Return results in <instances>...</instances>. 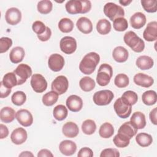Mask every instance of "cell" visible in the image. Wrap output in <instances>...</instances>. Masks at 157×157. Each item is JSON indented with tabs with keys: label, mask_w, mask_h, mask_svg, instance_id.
Instances as JSON below:
<instances>
[{
	"label": "cell",
	"mask_w": 157,
	"mask_h": 157,
	"mask_svg": "<svg viewBox=\"0 0 157 157\" xmlns=\"http://www.w3.org/2000/svg\"><path fill=\"white\" fill-rule=\"evenodd\" d=\"M6 22L10 25H17L21 20V13L16 7H11L7 10L5 14Z\"/></svg>",
	"instance_id": "obj_13"
},
{
	"label": "cell",
	"mask_w": 157,
	"mask_h": 157,
	"mask_svg": "<svg viewBox=\"0 0 157 157\" xmlns=\"http://www.w3.org/2000/svg\"><path fill=\"white\" fill-rule=\"evenodd\" d=\"M123 40L125 44L135 52L140 53L144 50V41L134 31H129L126 32L124 35Z\"/></svg>",
	"instance_id": "obj_2"
},
{
	"label": "cell",
	"mask_w": 157,
	"mask_h": 157,
	"mask_svg": "<svg viewBox=\"0 0 157 157\" xmlns=\"http://www.w3.org/2000/svg\"><path fill=\"white\" fill-rule=\"evenodd\" d=\"M30 83L33 90L38 93L44 92L47 88V82L45 78L40 74H33Z\"/></svg>",
	"instance_id": "obj_9"
},
{
	"label": "cell",
	"mask_w": 157,
	"mask_h": 157,
	"mask_svg": "<svg viewBox=\"0 0 157 157\" xmlns=\"http://www.w3.org/2000/svg\"><path fill=\"white\" fill-rule=\"evenodd\" d=\"M96 129V124L93 120L88 119L85 120L82 124V130L86 135L93 134Z\"/></svg>",
	"instance_id": "obj_38"
},
{
	"label": "cell",
	"mask_w": 157,
	"mask_h": 157,
	"mask_svg": "<svg viewBox=\"0 0 157 157\" xmlns=\"http://www.w3.org/2000/svg\"><path fill=\"white\" fill-rule=\"evenodd\" d=\"M15 118L18 123L24 127H28L33 123L31 113L26 109H20L16 112Z\"/></svg>",
	"instance_id": "obj_12"
},
{
	"label": "cell",
	"mask_w": 157,
	"mask_h": 157,
	"mask_svg": "<svg viewBox=\"0 0 157 157\" xmlns=\"http://www.w3.org/2000/svg\"><path fill=\"white\" fill-rule=\"evenodd\" d=\"M11 100L13 104L18 106H20L22 105L26 102V95L23 91H17L12 95Z\"/></svg>",
	"instance_id": "obj_41"
},
{
	"label": "cell",
	"mask_w": 157,
	"mask_h": 157,
	"mask_svg": "<svg viewBox=\"0 0 157 157\" xmlns=\"http://www.w3.org/2000/svg\"><path fill=\"white\" fill-rule=\"evenodd\" d=\"M58 28L63 33H70L74 28V23L68 18H63L58 23Z\"/></svg>",
	"instance_id": "obj_36"
},
{
	"label": "cell",
	"mask_w": 157,
	"mask_h": 157,
	"mask_svg": "<svg viewBox=\"0 0 157 157\" xmlns=\"http://www.w3.org/2000/svg\"><path fill=\"white\" fill-rule=\"evenodd\" d=\"M11 93V88H9L4 86L2 82H0V97L4 98L7 97Z\"/></svg>",
	"instance_id": "obj_50"
},
{
	"label": "cell",
	"mask_w": 157,
	"mask_h": 157,
	"mask_svg": "<svg viewBox=\"0 0 157 157\" xmlns=\"http://www.w3.org/2000/svg\"><path fill=\"white\" fill-rule=\"evenodd\" d=\"M101 157H119L120 153L116 148H105L103 150L100 155Z\"/></svg>",
	"instance_id": "obj_48"
},
{
	"label": "cell",
	"mask_w": 157,
	"mask_h": 157,
	"mask_svg": "<svg viewBox=\"0 0 157 157\" xmlns=\"http://www.w3.org/2000/svg\"><path fill=\"white\" fill-rule=\"evenodd\" d=\"M77 156L78 157H92L93 156V152L91 148L83 147L79 150Z\"/></svg>",
	"instance_id": "obj_49"
},
{
	"label": "cell",
	"mask_w": 157,
	"mask_h": 157,
	"mask_svg": "<svg viewBox=\"0 0 157 157\" xmlns=\"http://www.w3.org/2000/svg\"><path fill=\"white\" fill-rule=\"evenodd\" d=\"M25 52L24 49L21 47H13L9 54V58L12 63L17 64L21 62L25 57Z\"/></svg>",
	"instance_id": "obj_27"
},
{
	"label": "cell",
	"mask_w": 157,
	"mask_h": 157,
	"mask_svg": "<svg viewBox=\"0 0 157 157\" xmlns=\"http://www.w3.org/2000/svg\"><path fill=\"white\" fill-rule=\"evenodd\" d=\"M68 114L67 108L62 104H59L55 107L53 110V115L54 118L58 121H62L64 120Z\"/></svg>",
	"instance_id": "obj_34"
},
{
	"label": "cell",
	"mask_w": 157,
	"mask_h": 157,
	"mask_svg": "<svg viewBox=\"0 0 157 157\" xmlns=\"http://www.w3.org/2000/svg\"><path fill=\"white\" fill-rule=\"evenodd\" d=\"M104 13L110 20L120 17H123L124 15V9L120 6L113 2H107L104 6Z\"/></svg>",
	"instance_id": "obj_5"
},
{
	"label": "cell",
	"mask_w": 157,
	"mask_h": 157,
	"mask_svg": "<svg viewBox=\"0 0 157 157\" xmlns=\"http://www.w3.org/2000/svg\"><path fill=\"white\" fill-rule=\"evenodd\" d=\"M17 78V85L23 84L32 75V69L26 64H20L13 71Z\"/></svg>",
	"instance_id": "obj_7"
},
{
	"label": "cell",
	"mask_w": 157,
	"mask_h": 157,
	"mask_svg": "<svg viewBox=\"0 0 157 157\" xmlns=\"http://www.w3.org/2000/svg\"><path fill=\"white\" fill-rule=\"evenodd\" d=\"M129 83V77L124 74H118L114 79V83L118 88H125Z\"/></svg>",
	"instance_id": "obj_43"
},
{
	"label": "cell",
	"mask_w": 157,
	"mask_h": 157,
	"mask_svg": "<svg viewBox=\"0 0 157 157\" xmlns=\"http://www.w3.org/2000/svg\"><path fill=\"white\" fill-rule=\"evenodd\" d=\"M38 157H53V155L47 149H42L37 153Z\"/></svg>",
	"instance_id": "obj_54"
},
{
	"label": "cell",
	"mask_w": 157,
	"mask_h": 157,
	"mask_svg": "<svg viewBox=\"0 0 157 157\" xmlns=\"http://www.w3.org/2000/svg\"><path fill=\"white\" fill-rule=\"evenodd\" d=\"M60 152L66 156L74 155L77 150V145L75 142L69 140H64L60 142L59 145Z\"/></svg>",
	"instance_id": "obj_17"
},
{
	"label": "cell",
	"mask_w": 157,
	"mask_h": 157,
	"mask_svg": "<svg viewBox=\"0 0 157 157\" xmlns=\"http://www.w3.org/2000/svg\"><path fill=\"white\" fill-rule=\"evenodd\" d=\"M112 26L110 21L105 18L99 20L96 24L97 31L102 35H106L111 31Z\"/></svg>",
	"instance_id": "obj_29"
},
{
	"label": "cell",
	"mask_w": 157,
	"mask_h": 157,
	"mask_svg": "<svg viewBox=\"0 0 157 157\" xmlns=\"http://www.w3.org/2000/svg\"><path fill=\"white\" fill-rule=\"evenodd\" d=\"M78 29L83 34H89L93 30V24L91 20L85 17H80L76 23Z\"/></svg>",
	"instance_id": "obj_22"
},
{
	"label": "cell",
	"mask_w": 157,
	"mask_h": 157,
	"mask_svg": "<svg viewBox=\"0 0 157 157\" xmlns=\"http://www.w3.org/2000/svg\"><path fill=\"white\" fill-rule=\"evenodd\" d=\"M137 130L138 129L132 125L131 121H127L120 126L118 129V133L124 135L131 139L136 136L137 132Z\"/></svg>",
	"instance_id": "obj_23"
},
{
	"label": "cell",
	"mask_w": 157,
	"mask_h": 157,
	"mask_svg": "<svg viewBox=\"0 0 157 157\" xmlns=\"http://www.w3.org/2000/svg\"><path fill=\"white\" fill-rule=\"evenodd\" d=\"M128 50L122 46L115 47L112 52V56L114 60L118 63L125 62L128 58Z\"/></svg>",
	"instance_id": "obj_24"
},
{
	"label": "cell",
	"mask_w": 157,
	"mask_h": 157,
	"mask_svg": "<svg viewBox=\"0 0 157 157\" xmlns=\"http://www.w3.org/2000/svg\"><path fill=\"white\" fill-rule=\"evenodd\" d=\"M15 110L10 107H4L0 111L1 120L6 123H9L13 121L15 117Z\"/></svg>",
	"instance_id": "obj_28"
},
{
	"label": "cell",
	"mask_w": 157,
	"mask_h": 157,
	"mask_svg": "<svg viewBox=\"0 0 157 157\" xmlns=\"http://www.w3.org/2000/svg\"><path fill=\"white\" fill-rule=\"evenodd\" d=\"M100 61V56L96 52H90L84 56L80 63V71L86 75L92 74Z\"/></svg>",
	"instance_id": "obj_1"
},
{
	"label": "cell",
	"mask_w": 157,
	"mask_h": 157,
	"mask_svg": "<svg viewBox=\"0 0 157 157\" xmlns=\"http://www.w3.org/2000/svg\"><path fill=\"white\" fill-rule=\"evenodd\" d=\"M66 10L69 14L82 13V3L81 0H70L65 5Z\"/></svg>",
	"instance_id": "obj_25"
},
{
	"label": "cell",
	"mask_w": 157,
	"mask_h": 157,
	"mask_svg": "<svg viewBox=\"0 0 157 157\" xmlns=\"http://www.w3.org/2000/svg\"><path fill=\"white\" fill-rule=\"evenodd\" d=\"M147 18L145 15L140 12H136L130 18V23L134 29H140L146 23Z\"/></svg>",
	"instance_id": "obj_20"
},
{
	"label": "cell",
	"mask_w": 157,
	"mask_h": 157,
	"mask_svg": "<svg viewBox=\"0 0 157 157\" xmlns=\"http://www.w3.org/2000/svg\"><path fill=\"white\" fill-rule=\"evenodd\" d=\"M0 139H2L7 137L9 135V129L6 126L3 124H0Z\"/></svg>",
	"instance_id": "obj_53"
},
{
	"label": "cell",
	"mask_w": 157,
	"mask_h": 157,
	"mask_svg": "<svg viewBox=\"0 0 157 157\" xmlns=\"http://www.w3.org/2000/svg\"><path fill=\"white\" fill-rule=\"evenodd\" d=\"M37 36L38 39L40 40H41L42 42H45V41H47L48 40H49V39L50 38V37L52 36V31L48 26H47L46 30L43 34H42L40 35H37Z\"/></svg>",
	"instance_id": "obj_51"
},
{
	"label": "cell",
	"mask_w": 157,
	"mask_h": 157,
	"mask_svg": "<svg viewBox=\"0 0 157 157\" xmlns=\"http://www.w3.org/2000/svg\"><path fill=\"white\" fill-rule=\"evenodd\" d=\"M113 26L117 31H124L128 28V21L124 17H120L113 21Z\"/></svg>",
	"instance_id": "obj_42"
},
{
	"label": "cell",
	"mask_w": 157,
	"mask_h": 157,
	"mask_svg": "<svg viewBox=\"0 0 157 157\" xmlns=\"http://www.w3.org/2000/svg\"><path fill=\"white\" fill-rule=\"evenodd\" d=\"M131 2H132V1H127V0H125V1H119V2L122 6H128Z\"/></svg>",
	"instance_id": "obj_57"
},
{
	"label": "cell",
	"mask_w": 157,
	"mask_h": 157,
	"mask_svg": "<svg viewBox=\"0 0 157 157\" xmlns=\"http://www.w3.org/2000/svg\"><path fill=\"white\" fill-rule=\"evenodd\" d=\"M114 133V128L112 124L108 122L104 123L99 129V136L104 139L110 138Z\"/></svg>",
	"instance_id": "obj_32"
},
{
	"label": "cell",
	"mask_w": 157,
	"mask_h": 157,
	"mask_svg": "<svg viewBox=\"0 0 157 157\" xmlns=\"http://www.w3.org/2000/svg\"><path fill=\"white\" fill-rule=\"evenodd\" d=\"M61 50L67 55L73 53L77 49L76 40L71 36H65L63 37L59 42Z\"/></svg>",
	"instance_id": "obj_10"
},
{
	"label": "cell",
	"mask_w": 157,
	"mask_h": 157,
	"mask_svg": "<svg viewBox=\"0 0 157 157\" xmlns=\"http://www.w3.org/2000/svg\"><path fill=\"white\" fill-rule=\"evenodd\" d=\"M144 9L148 13H154L157 10L156 0H142L140 1Z\"/></svg>",
	"instance_id": "obj_44"
},
{
	"label": "cell",
	"mask_w": 157,
	"mask_h": 157,
	"mask_svg": "<svg viewBox=\"0 0 157 157\" xmlns=\"http://www.w3.org/2000/svg\"><path fill=\"white\" fill-rule=\"evenodd\" d=\"M48 65L49 68L54 71H60L64 66V59L58 53L52 54L48 59Z\"/></svg>",
	"instance_id": "obj_11"
},
{
	"label": "cell",
	"mask_w": 157,
	"mask_h": 157,
	"mask_svg": "<svg viewBox=\"0 0 157 157\" xmlns=\"http://www.w3.org/2000/svg\"><path fill=\"white\" fill-rule=\"evenodd\" d=\"M2 82L4 86L9 88H12L17 85V78L13 72L6 74L3 77Z\"/></svg>",
	"instance_id": "obj_37"
},
{
	"label": "cell",
	"mask_w": 157,
	"mask_h": 157,
	"mask_svg": "<svg viewBox=\"0 0 157 157\" xmlns=\"http://www.w3.org/2000/svg\"><path fill=\"white\" fill-rule=\"evenodd\" d=\"M58 94L54 91L47 92L42 96V102L46 106H52L55 104L58 99Z\"/></svg>",
	"instance_id": "obj_35"
},
{
	"label": "cell",
	"mask_w": 157,
	"mask_h": 157,
	"mask_svg": "<svg viewBox=\"0 0 157 157\" xmlns=\"http://www.w3.org/2000/svg\"><path fill=\"white\" fill-rule=\"evenodd\" d=\"M114 110L117 115L121 118H127L129 117L132 110V105L124 98H118L114 104Z\"/></svg>",
	"instance_id": "obj_4"
},
{
	"label": "cell",
	"mask_w": 157,
	"mask_h": 157,
	"mask_svg": "<svg viewBox=\"0 0 157 157\" xmlns=\"http://www.w3.org/2000/svg\"><path fill=\"white\" fill-rule=\"evenodd\" d=\"M113 142L115 146L119 148H124L127 147L130 142V139L124 135L118 133L113 139Z\"/></svg>",
	"instance_id": "obj_39"
},
{
	"label": "cell",
	"mask_w": 157,
	"mask_h": 157,
	"mask_svg": "<svg viewBox=\"0 0 157 157\" xmlns=\"http://www.w3.org/2000/svg\"><path fill=\"white\" fill-rule=\"evenodd\" d=\"M142 100L143 103L147 105H154L157 101L156 93L153 90L146 91L142 94Z\"/></svg>",
	"instance_id": "obj_33"
},
{
	"label": "cell",
	"mask_w": 157,
	"mask_h": 157,
	"mask_svg": "<svg viewBox=\"0 0 157 157\" xmlns=\"http://www.w3.org/2000/svg\"><path fill=\"white\" fill-rule=\"evenodd\" d=\"M63 134L67 137L74 138L77 136L79 129L77 124L72 121L66 123L62 128Z\"/></svg>",
	"instance_id": "obj_19"
},
{
	"label": "cell",
	"mask_w": 157,
	"mask_h": 157,
	"mask_svg": "<svg viewBox=\"0 0 157 157\" xmlns=\"http://www.w3.org/2000/svg\"><path fill=\"white\" fill-rule=\"evenodd\" d=\"M34 155L31 152V151H23L21 152L20 155L19 156H33Z\"/></svg>",
	"instance_id": "obj_56"
},
{
	"label": "cell",
	"mask_w": 157,
	"mask_h": 157,
	"mask_svg": "<svg viewBox=\"0 0 157 157\" xmlns=\"http://www.w3.org/2000/svg\"><path fill=\"white\" fill-rule=\"evenodd\" d=\"M68 80L67 77L64 75H59L56 77L51 85L52 91H55L59 95L65 93L68 89Z\"/></svg>",
	"instance_id": "obj_8"
},
{
	"label": "cell",
	"mask_w": 157,
	"mask_h": 157,
	"mask_svg": "<svg viewBox=\"0 0 157 157\" xmlns=\"http://www.w3.org/2000/svg\"><path fill=\"white\" fill-rule=\"evenodd\" d=\"M136 64L140 69L148 70L153 66L154 61L150 56L147 55H142L137 58Z\"/></svg>",
	"instance_id": "obj_26"
},
{
	"label": "cell",
	"mask_w": 157,
	"mask_h": 157,
	"mask_svg": "<svg viewBox=\"0 0 157 157\" xmlns=\"http://www.w3.org/2000/svg\"><path fill=\"white\" fill-rule=\"evenodd\" d=\"M82 3V13H85L88 12L91 8V3L90 1L87 0H81Z\"/></svg>",
	"instance_id": "obj_52"
},
{
	"label": "cell",
	"mask_w": 157,
	"mask_h": 157,
	"mask_svg": "<svg viewBox=\"0 0 157 157\" xmlns=\"http://www.w3.org/2000/svg\"><path fill=\"white\" fill-rule=\"evenodd\" d=\"M96 83L94 80L90 77H84L79 82V86L82 90L85 92L92 91L95 87Z\"/></svg>",
	"instance_id": "obj_31"
},
{
	"label": "cell",
	"mask_w": 157,
	"mask_h": 157,
	"mask_svg": "<svg viewBox=\"0 0 157 157\" xmlns=\"http://www.w3.org/2000/svg\"><path fill=\"white\" fill-rule=\"evenodd\" d=\"M12 45V40L7 37H2L0 39V53L6 52Z\"/></svg>",
	"instance_id": "obj_46"
},
{
	"label": "cell",
	"mask_w": 157,
	"mask_h": 157,
	"mask_svg": "<svg viewBox=\"0 0 157 157\" xmlns=\"http://www.w3.org/2000/svg\"><path fill=\"white\" fill-rule=\"evenodd\" d=\"M114 97L113 92L109 90H104L96 92L93 95V102L98 105L109 104Z\"/></svg>",
	"instance_id": "obj_6"
},
{
	"label": "cell",
	"mask_w": 157,
	"mask_h": 157,
	"mask_svg": "<svg viewBox=\"0 0 157 157\" xmlns=\"http://www.w3.org/2000/svg\"><path fill=\"white\" fill-rule=\"evenodd\" d=\"M37 10L42 14L49 13L53 8L52 2L49 0L40 1L37 3Z\"/></svg>",
	"instance_id": "obj_40"
},
{
	"label": "cell",
	"mask_w": 157,
	"mask_h": 157,
	"mask_svg": "<svg viewBox=\"0 0 157 157\" xmlns=\"http://www.w3.org/2000/svg\"><path fill=\"white\" fill-rule=\"evenodd\" d=\"M27 137V132L23 128H17L15 129L10 135L12 142L16 145H21L23 144L26 140Z\"/></svg>",
	"instance_id": "obj_16"
},
{
	"label": "cell",
	"mask_w": 157,
	"mask_h": 157,
	"mask_svg": "<svg viewBox=\"0 0 157 157\" xmlns=\"http://www.w3.org/2000/svg\"><path fill=\"white\" fill-rule=\"evenodd\" d=\"M156 113H157V108L155 107L152 109L150 113V121L155 125L157 124V120H156Z\"/></svg>",
	"instance_id": "obj_55"
},
{
	"label": "cell",
	"mask_w": 157,
	"mask_h": 157,
	"mask_svg": "<svg viewBox=\"0 0 157 157\" xmlns=\"http://www.w3.org/2000/svg\"><path fill=\"white\" fill-rule=\"evenodd\" d=\"M47 26L41 21H35L32 25V29L33 31L37 34V35H40L43 34L46 30Z\"/></svg>",
	"instance_id": "obj_47"
},
{
	"label": "cell",
	"mask_w": 157,
	"mask_h": 157,
	"mask_svg": "<svg viewBox=\"0 0 157 157\" xmlns=\"http://www.w3.org/2000/svg\"><path fill=\"white\" fill-rule=\"evenodd\" d=\"M121 98L125 99L131 105H134L138 100V96L136 92L128 90L125 91L121 96Z\"/></svg>",
	"instance_id": "obj_45"
},
{
	"label": "cell",
	"mask_w": 157,
	"mask_h": 157,
	"mask_svg": "<svg viewBox=\"0 0 157 157\" xmlns=\"http://www.w3.org/2000/svg\"><path fill=\"white\" fill-rule=\"evenodd\" d=\"M131 123L137 129H143L146 126V120L145 115L141 112H135L130 119Z\"/></svg>",
	"instance_id": "obj_21"
},
{
	"label": "cell",
	"mask_w": 157,
	"mask_h": 157,
	"mask_svg": "<svg viewBox=\"0 0 157 157\" xmlns=\"http://www.w3.org/2000/svg\"><path fill=\"white\" fill-rule=\"evenodd\" d=\"M112 75V66L107 63H104L99 66L96 76V82L100 86H106L109 83Z\"/></svg>",
	"instance_id": "obj_3"
},
{
	"label": "cell",
	"mask_w": 157,
	"mask_h": 157,
	"mask_svg": "<svg viewBox=\"0 0 157 157\" xmlns=\"http://www.w3.org/2000/svg\"><path fill=\"white\" fill-rule=\"evenodd\" d=\"M143 37L148 42L155 41L157 39V22L156 21L148 23L143 33Z\"/></svg>",
	"instance_id": "obj_15"
},
{
	"label": "cell",
	"mask_w": 157,
	"mask_h": 157,
	"mask_svg": "<svg viewBox=\"0 0 157 157\" xmlns=\"http://www.w3.org/2000/svg\"><path fill=\"white\" fill-rule=\"evenodd\" d=\"M133 80L136 85L144 88L150 87L154 83V80L151 76L140 72L134 76Z\"/></svg>",
	"instance_id": "obj_18"
},
{
	"label": "cell",
	"mask_w": 157,
	"mask_h": 157,
	"mask_svg": "<svg viewBox=\"0 0 157 157\" xmlns=\"http://www.w3.org/2000/svg\"><path fill=\"white\" fill-rule=\"evenodd\" d=\"M66 104L69 110L74 112H77L82 109L83 101L78 96L72 94L67 98Z\"/></svg>",
	"instance_id": "obj_14"
},
{
	"label": "cell",
	"mask_w": 157,
	"mask_h": 157,
	"mask_svg": "<svg viewBox=\"0 0 157 157\" xmlns=\"http://www.w3.org/2000/svg\"><path fill=\"white\" fill-rule=\"evenodd\" d=\"M136 142L142 147H147L150 145L153 142V138L149 134L140 132L137 134L136 137Z\"/></svg>",
	"instance_id": "obj_30"
}]
</instances>
